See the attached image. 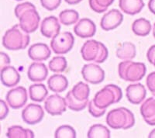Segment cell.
<instances>
[{"mask_svg": "<svg viewBox=\"0 0 155 138\" xmlns=\"http://www.w3.org/2000/svg\"><path fill=\"white\" fill-rule=\"evenodd\" d=\"M79 18L78 12L74 9H65L59 14V20L64 26H70L78 22Z\"/></svg>", "mask_w": 155, "mask_h": 138, "instance_id": "obj_27", "label": "cell"}, {"mask_svg": "<svg viewBox=\"0 0 155 138\" xmlns=\"http://www.w3.org/2000/svg\"><path fill=\"white\" fill-rule=\"evenodd\" d=\"M146 65L140 62H134L131 60L120 62L118 66L119 75L126 81H140L146 74Z\"/></svg>", "mask_w": 155, "mask_h": 138, "instance_id": "obj_5", "label": "cell"}, {"mask_svg": "<svg viewBox=\"0 0 155 138\" xmlns=\"http://www.w3.org/2000/svg\"><path fill=\"white\" fill-rule=\"evenodd\" d=\"M27 74L30 81L34 82H41L46 80L48 75V69L45 64L36 61L30 65Z\"/></svg>", "mask_w": 155, "mask_h": 138, "instance_id": "obj_18", "label": "cell"}, {"mask_svg": "<svg viewBox=\"0 0 155 138\" xmlns=\"http://www.w3.org/2000/svg\"><path fill=\"white\" fill-rule=\"evenodd\" d=\"M68 66L67 60L64 57L57 56L54 58L51 61H49L48 67L51 71L56 73L63 72L66 70Z\"/></svg>", "mask_w": 155, "mask_h": 138, "instance_id": "obj_30", "label": "cell"}, {"mask_svg": "<svg viewBox=\"0 0 155 138\" xmlns=\"http://www.w3.org/2000/svg\"><path fill=\"white\" fill-rule=\"evenodd\" d=\"M44 117V109L41 105L30 103L27 105L22 112V119L25 123L35 125L41 122Z\"/></svg>", "mask_w": 155, "mask_h": 138, "instance_id": "obj_9", "label": "cell"}, {"mask_svg": "<svg viewBox=\"0 0 155 138\" xmlns=\"http://www.w3.org/2000/svg\"><path fill=\"white\" fill-rule=\"evenodd\" d=\"M148 137H149V138H155V129L153 130H152L151 132L149 133V135H148Z\"/></svg>", "mask_w": 155, "mask_h": 138, "instance_id": "obj_41", "label": "cell"}, {"mask_svg": "<svg viewBox=\"0 0 155 138\" xmlns=\"http://www.w3.org/2000/svg\"><path fill=\"white\" fill-rule=\"evenodd\" d=\"M61 25L58 19L54 16L44 18L41 25V32L47 38L54 37L60 33Z\"/></svg>", "mask_w": 155, "mask_h": 138, "instance_id": "obj_15", "label": "cell"}, {"mask_svg": "<svg viewBox=\"0 0 155 138\" xmlns=\"http://www.w3.org/2000/svg\"><path fill=\"white\" fill-rule=\"evenodd\" d=\"M65 99L55 94L48 97L44 103V109L51 116L61 115L67 110Z\"/></svg>", "mask_w": 155, "mask_h": 138, "instance_id": "obj_11", "label": "cell"}, {"mask_svg": "<svg viewBox=\"0 0 155 138\" xmlns=\"http://www.w3.org/2000/svg\"><path fill=\"white\" fill-rule=\"evenodd\" d=\"M72 95L77 100L81 102L86 101L88 100V96L90 94V89L88 85L86 83H84L82 81H80L78 84H76L73 87Z\"/></svg>", "mask_w": 155, "mask_h": 138, "instance_id": "obj_25", "label": "cell"}, {"mask_svg": "<svg viewBox=\"0 0 155 138\" xmlns=\"http://www.w3.org/2000/svg\"><path fill=\"white\" fill-rule=\"evenodd\" d=\"M116 57L121 60H132L137 54L135 45L130 42L123 43L116 49Z\"/></svg>", "mask_w": 155, "mask_h": 138, "instance_id": "obj_22", "label": "cell"}, {"mask_svg": "<svg viewBox=\"0 0 155 138\" xmlns=\"http://www.w3.org/2000/svg\"><path fill=\"white\" fill-rule=\"evenodd\" d=\"M124 20V16L118 9H113L106 12L101 20V28L106 31L117 28Z\"/></svg>", "mask_w": 155, "mask_h": 138, "instance_id": "obj_12", "label": "cell"}, {"mask_svg": "<svg viewBox=\"0 0 155 138\" xmlns=\"http://www.w3.org/2000/svg\"><path fill=\"white\" fill-rule=\"evenodd\" d=\"M122 97L123 92L120 87L110 84L95 94L93 101L99 109H106L112 104L119 103Z\"/></svg>", "mask_w": 155, "mask_h": 138, "instance_id": "obj_6", "label": "cell"}, {"mask_svg": "<svg viewBox=\"0 0 155 138\" xmlns=\"http://www.w3.org/2000/svg\"><path fill=\"white\" fill-rule=\"evenodd\" d=\"M51 55V49L44 43H37L31 45L28 50V56L34 61H44Z\"/></svg>", "mask_w": 155, "mask_h": 138, "instance_id": "obj_16", "label": "cell"}, {"mask_svg": "<svg viewBox=\"0 0 155 138\" xmlns=\"http://www.w3.org/2000/svg\"><path fill=\"white\" fill-rule=\"evenodd\" d=\"M55 138H75L76 132L72 126L68 125H62L56 130L54 133Z\"/></svg>", "mask_w": 155, "mask_h": 138, "instance_id": "obj_32", "label": "cell"}, {"mask_svg": "<svg viewBox=\"0 0 155 138\" xmlns=\"http://www.w3.org/2000/svg\"><path fill=\"white\" fill-rule=\"evenodd\" d=\"M148 9L153 14L155 15V0H149V2H148Z\"/></svg>", "mask_w": 155, "mask_h": 138, "instance_id": "obj_39", "label": "cell"}, {"mask_svg": "<svg viewBox=\"0 0 155 138\" xmlns=\"http://www.w3.org/2000/svg\"><path fill=\"white\" fill-rule=\"evenodd\" d=\"M64 1L69 5H75V4L81 2L82 0H64Z\"/></svg>", "mask_w": 155, "mask_h": 138, "instance_id": "obj_40", "label": "cell"}, {"mask_svg": "<svg viewBox=\"0 0 155 138\" xmlns=\"http://www.w3.org/2000/svg\"><path fill=\"white\" fill-rule=\"evenodd\" d=\"M65 100L68 107L70 110L75 112L81 111V110H83L84 109H85L87 105H88V100H86V101L84 102H81L77 100L72 95L71 91H70V92H68L67 93L65 97Z\"/></svg>", "mask_w": 155, "mask_h": 138, "instance_id": "obj_29", "label": "cell"}, {"mask_svg": "<svg viewBox=\"0 0 155 138\" xmlns=\"http://www.w3.org/2000/svg\"><path fill=\"white\" fill-rule=\"evenodd\" d=\"M0 106H1V110H0V120H2L5 117H7L8 113H9V107L6 105L5 102L4 100H1L0 101Z\"/></svg>", "mask_w": 155, "mask_h": 138, "instance_id": "obj_36", "label": "cell"}, {"mask_svg": "<svg viewBox=\"0 0 155 138\" xmlns=\"http://www.w3.org/2000/svg\"><path fill=\"white\" fill-rule=\"evenodd\" d=\"M9 64H10V58L8 54L4 52H1L0 53V67L1 69L5 66H9Z\"/></svg>", "mask_w": 155, "mask_h": 138, "instance_id": "obj_37", "label": "cell"}, {"mask_svg": "<svg viewBox=\"0 0 155 138\" xmlns=\"http://www.w3.org/2000/svg\"><path fill=\"white\" fill-rule=\"evenodd\" d=\"M48 85L51 91L60 93L67 89L68 86V80L63 74H54L48 80Z\"/></svg>", "mask_w": 155, "mask_h": 138, "instance_id": "obj_21", "label": "cell"}, {"mask_svg": "<svg viewBox=\"0 0 155 138\" xmlns=\"http://www.w3.org/2000/svg\"><path fill=\"white\" fill-rule=\"evenodd\" d=\"M6 136L9 138H34V133L30 129L20 126H12L8 128Z\"/></svg>", "mask_w": 155, "mask_h": 138, "instance_id": "obj_26", "label": "cell"}, {"mask_svg": "<svg viewBox=\"0 0 155 138\" xmlns=\"http://www.w3.org/2000/svg\"><path fill=\"white\" fill-rule=\"evenodd\" d=\"M15 15L19 19L20 27L28 34L38 29L41 17L34 4L28 2L19 4L15 8Z\"/></svg>", "mask_w": 155, "mask_h": 138, "instance_id": "obj_1", "label": "cell"}, {"mask_svg": "<svg viewBox=\"0 0 155 138\" xmlns=\"http://www.w3.org/2000/svg\"><path fill=\"white\" fill-rule=\"evenodd\" d=\"M74 44V37L71 33H59L52 37L51 48L56 54H65L72 49Z\"/></svg>", "mask_w": 155, "mask_h": 138, "instance_id": "obj_7", "label": "cell"}, {"mask_svg": "<svg viewBox=\"0 0 155 138\" xmlns=\"http://www.w3.org/2000/svg\"><path fill=\"white\" fill-rule=\"evenodd\" d=\"M16 1H23V0H16Z\"/></svg>", "mask_w": 155, "mask_h": 138, "instance_id": "obj_43", "label": "cell"}, {"mask_svg": "<svg viewBox=\"0 0 155 138\" xmlns=\"http://www.w3.org/2000/svg\"><path fill=\"white\" fill-rule=\"evenodd\" d=\"M106 123L112 129L127 130L134 126L135 118L130 110L124 107H120L108 113Z\"/></svg>", "mask_w": 155, "mask_h": 138, "instance_id": "obj_3", "label": "cell"}, {"mask_svg": "<svg viewBox=\"0 0 155 138\" xmlns=\"http://www.w3.org/2000/svg\"><path fill=\"white\" fill-rule=\"evenodd\" d=\"M29 93L31 100L41 103L48 96V91L44 84H34L29 88Z\"/></svg>", "mask_w": 155, "mask_h": 138, "instance_id": "obj_24", "label": "cell"}, {"mask_svg": "<svg viewBox=\"0 0 155 138\" xmlns=\"http://www.w3.org/2000/svg\"><path fill=\"white\" fill-rule=\"evenodd\" d=\"M126 96L130 103L134 105H139L146 97V89L140 83L130 85L126 89Z\"/></svg>", "mask_w": 155, "mask_h": 138, "instance_id": "obj_13", "label": "cell"}, {"mask_svg": "<svg viewBox=\"0 0 155 138\" xmlns=\"http://www.w3.org/2000/svg\"><path fill=\"white\" fill-rule=\"evenodd\" d=\"M153 37L155 38V23L154 24H153Z\"/></svg>", "mask_w": 155, "mask_h": 138, "instance_id": "obj_42", "label": "cell"}, {"mask_svg": "<svg viewBox=\"0 0 155 138\" xmlns=\"http://www.w3.org/2000/svg\"><path fill=\"white\" fill-rule=\"evenodd\" d=\"M119 6L126 14L134 16L141 12L144 7V2L143 0H120Z\"/></svg>", "mask_w": 155, "mask_h": 138, "instance_id": "obj_20", "label": "cell"}, {"mask_svg": "<svg viewBox=\"0 0 155 138\" xmlns=\"http://www.w3.org/2000/svg\"><path fill=\"white\" fill-rule=\"evenodd\" d=\"M82 58L86 61L103 63L107 59L109 52L106 47L102 42L89 40L85 42L81 49Z\"/></svg>", "mask_w": 155, "mask_h": 138, "instance_id": "obj_4", "label": "cell"}, {"mask_svg": "<svg viewBox=\"0 0 155 138\" xmlns=\"http://www.w3.org/2000/svg\"><path fill=\"white\" fill-rule=\"evenodd\" d=\"M30 43L28 33L16 24L8 30L2 37V45L9 51H19L27 48Z\"/></svg>", "mask_w": 155, "mask_h": 138, "instance_id": "obj_2", "label": "cell"}, {"mask_svg": "<svg viewBox=\"0 0 155 138\" xmlns=\"http://www.w3.org/2000/svg\"><path fill=\"white\" fill-rule=\"evenodd\" d=\"M132 30L134 34L138 37H146L151 30V24L149 20L144 18H140L133 23Z\"/></svg>", "mask_w": 155, "mask_h": 138, "instance_id": "obj_23", "label": "cell"}, {"mask_svg": "<svg viewBox=\"0 0 155 138\" xmlns=\"http://www.w3.org/2000/svg\"><path fill=\"white\" fill-rule=\"evenodd\" d=\"M61 0H41V3L44 9L48 11H54L59 7Z\"/></svg>", "mask_w": 155, "mask_h": 138, "instance_id": "obj_34", "label": "cell"}, {"mask_svg": "<svg viewBox=\"0 0 155 138\" xmlns=\"http://www.w3.org/2000/svg\"><path fill=\"white\" fill-rule=\"evenodd\" d=\"M146 83L148 89L150 91L152 95L155 97V71H153V72L148 74L146 80Z\"/></svg>", "mask_w": 155, "mask_h": 138, "instance_id": "obj_35", "label": "cell"}, {"mask_svg": "<svg viewBox=\"0 0 155 138\" xmlns=\"http://www.w3.org/2000/svg\"><path fill=\"white\" fill-rule=\"evenodd\" d=\"M74 32L81 38L93 37L96 32V26L92 20L88 18H83L78 22L74 27Z\"/></svg>", "mask_w": 155, "mask_h": 138, "instance_id": "obj_14", "label": "cell"}, {"mask_svg": "<svg viewBox=\"0 0 155 138\" xmlns=\"http://www.w3.org/2000/svg\"><path fill=\"white\" fill-rule=\"evenodd\" d=\"M5 99L11 108L18 110L23 107L27 103L28 96L24 87L17 86L7 92Z\"/></svg>", "mask_w": 155, "mask_h": 138, "instance_id": "obj_8", "label": "cell"}, {"mask_svg": "<svg viewBox=\"0 0 155 138\" xmlns=\"http://www.w3.org/2000/svg\"><path fill=\"white\" fill-rule=\"evenodd\" d=\"M83 78L88 83L97 85L104 81V70L95 64H85L81 69Z\"/></svg>", "mask_w": 155, "mask_h": 138, "instance_id": "obj_10", "label": "cell"}, {"mask_svg": "<svg viewBox=\"0 0 155 138\" xmlns=\"http://www.w3.org/2000/svg\"><path fill=\"white\" fill-rule=\"evenodd\" d=\"M106 109H99V107H97L95 103H94L93 99L88 103V112L92 117H95V118L102 117L106 113Z\"/></svg>", "mask_w": 155, "mask_h": 138, "instance_id": "obj_33", "label": "cell"}, {"mask_svg": "<svg viewBox=\"0 0 155 138\" xmlns=\"http://www.w3.org/2000/svg\"><path fill=\"white\" fill-rule=\"evenodd\" d=\"M147 58L150 64L155 67V45L150 47L147 53Z\"/></svg>", "mask_w": 155, "mask_h": 138, "instance_id": "obj_38", "label": "cell"}, {"mask_svg": "<svg viewBox=\"0 0 155 138\" xmlns=\"http://www.w3.org/2000/svg\"><path fill=\"white\" fill-rule=\"evenodd\" d=\"M114 0H89L90 8L97 13L106 12Z\"/></svg>", "mask_w": 155, "mask_h": 138, "instance_id": "obj_31", "label": "cell"}, {"mask_svg": "<svg viewBox=\"0 0 155 138\" xmlns=\"http://www.w3.org/2000/svg\"><path fill=\"white\" fill-rule=\"evenodd\" d=\"M87 136L88 138H109L110 131L104 125L95 124L89 128Z\"/></svg>", "mask_w": 155, "mask_h": 138, "instance_id": "obj_28", "label": "cell"}, {"mask_svg": "<svg viewBox=\"0 0 155 138\" xmlns=\"http://www.w3.org/2000/svg\"><path fill=\"white\" fill-rule=\"evenodd\" d=\"M140 114L145 122L150 126H155V99H146L140 106Z\"/></svg>", "mask_w": 155, "mask_h": 138, "instance_id": "obj_19", "label": "cell"}, {"mask_svg": "<svg viewBox=\"0 0 155 138\" xmlns=\"http://www.w3.org/2000/svg\"><path fill=\"white\" fill-rule=\"evenodd\" d=\"M20 74L13 66H5L1 69V82L8 88H12L19 84Z\"/></svg>", "mask_w": 155, "mask_h": 138, "instance_id": "obj_17", "label": "cell"}]
</instances>
